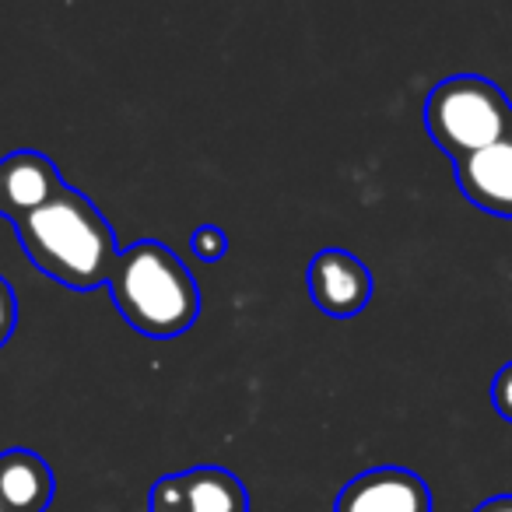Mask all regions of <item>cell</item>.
Instances as JSON below:
<instances>
[{
	"label": "cell",
	"mask_w": 512,
	"mask_h": 512,
	"mask_svg": "<svg viewBox=\"0 0 512 512\" xmlns=\"http://www.w3.org/2000/svg\"><path fill=\"white\" fill-rule=\"evenodd\" d=\"M15 232L32 264L74 292L109 285L123 253L99 207L71 186L18 221Z\"/></svg>",
	"instance_id": "obj_1"
},
{
	"label": "cell",
	"mask_w": 512,
	"mask_h": 512,
	"mask_svg": "<svg viewBox=\"0 0 512 512\" xmlns=\"http://www.w3.org/2000/svg\"><path fill=\"white\" fill-rule=\"evenodd\" d=\"M109 292L123 320L151 341H169L183 334L200 316L197 281L190 278L183 260L155 239L123 249Z\"/></svg>",
	"instance_id": "obj_2"
},
{
	"label": "cell",
	"mask_w": 512,
	"mask_h": 512,
	"mask_svg": "<svg viewBox=\"0 0 512 512\" xmlns=\"http://www.w3.org/2000/svg\"><path fill=\"white\" fill-rule=\"evenodd\" d=\"M425 127L432 141L460 162L509 137L512 106L495 81L456 74L432 88L425 102Z\"/></svg>",
	"instance_id": "obj_3"
},
{
	"label": "cell",
	"mask_w": 512,
	"mask_h": 512,
	"mask_svg": "<svg viewBox=\"0 0 512 512\" xmlns=\"http://www.w3.org/2000/svg\"><path fill=\"white\" fill-rule=\"evenodd\" d=\"M151 512H249L242 481L225 467H193L158 477L148 495Z\"/></svg>",
	"instance_id": "obj_4"
},
{
	"label": "cell",
	"mask_w": 512,
	"mask_h": 512,
	"mask_svg": "<svg viewBox=\"0 0 512 512\" xmlns=\"http://www.w3.org/2000/svg\"><path fill=\"white\" fill-rule=\"evenodd\" d=\"M309 295L334 320H351L372 299L369 267L348 249H320L309 264Z\"/></svg>",
	"instance_id": "obj_5"
},
{
	"label": "cell",
	"mask_w": 512,
	"mask_h": 512,
	"mask_svg": "<svg viewBox=\"0 0 512 512\" xmlns=\"http://www.w3.org/2000/svg\"><path fill=\"white\" fill-rule=\"evenodd\" d=\"M334 512H432V491L414 470L376 467L344 484Z\"/></svg>",
	"instance_id": "obj_6"
},
{
	"label": "cell",
	"mask_w": 512,
	"mask_h": 512,
	"mask_svg": "<svg viewBox=\"0 0 512 512\" xmlns=\"http://www.w3.org/2000/svg\"><path fill=\"white\" fill-rule=\"evenodd\" d=\"M64 186L57 162L39 151H15L0 158V214L15 225L50 204Z\"/></svg>",
	"instance_id": "obj_7"
},
{
	"label": "cell",
	"mask_w": 512,
	"mask_h": 512,
	"mask_svg": "<svg viewBox=\"0 0 512 512\" xmlns=\"http://www.w3.org/2000/svg\"><path fill=\"white\" fill-rule=\"evenodd\" d=\"M456 183L474 207L512 218V137L456 162Z\"/></svg>",
	"instance_id": "obj_8"
},
{
	"label": "cell",
	"mask_w": 512,
	"mask_h": 512,
	"mask_svg": "<svg viewBox=\"0 0 512 512\" xmlns=\"http://www.w3.org/2000/svg\"><path fill=\"white\" fill-rule=\"evenodd\" d=\"M53 470L32 449L0 453V509L4 512H46L53 502Z\"/></svg>",
	"instance_id": "obj_9"
},
{
	"label": "cell",
	"mask_w": 512,
	"mask_h": 512,
	"mask_svg": "<svg viewBox=\"0 0 512 512\" xmlns=\"http://www.w3.org/2000/svg\"><path fill=\"white\" fill-rule=\"evenodd\" d=\"M190 242H193V249H197L200 260H218V256H225V249H228V239L218 232V228H211V225L197 228Z\"/></svg>",
	"instance_id": "obj_10"
},
{
	"label": "cell",
	"mask_w": 512,
	"mask_h": 512,
	"mask_svg": "<svg viewBox=\"0 0 512 512\" xmlns=\"http://www.w3.org/2000/svg\"><path fill=\"white\" fill-rule=\"evenodd\" d=\"M491 404H495V411L512 425V362L498 369L495 383H491Z\"/></svg>",
	"instance_id": "obj_11"
},
{
	"label": "cell",
	"mask_w": 512,
	"mask_h": 512,
	"mask_svg": "<svg viewBox=\"0 0 512 512\" xmlns=\"http://www.w3.org/2000/svg\"><path fill=\"white\" fill-rule=\"evenodd\" d=\"M15 323H18V299H15V292H11L8 281L0 278V348L11 341Z\"/></svg>",
	"instance_id": "obj_12"
},
{
	"label": "cell",
	"mask_w": 512,
	"mask_h": 512,
	"mask_svg": "<svg viewBox=\"0 0 512 512\" xmlns=\"http://www.w3.org/2000/svg\"><path fill=\"white\" fill-rule=\"evenodd\" d=\"M474 512H512V495H498V498H488L481 502Z\"/></svg>",
	"instance_id": "obj_13"
},
{
	"label": "cell",
	"mask_w": 512,
	"mask_h": 512,
	"mask_svg": "<svg viewBox=\"0 0 512 512\" xmlns=\"http://www.w3.org/2000/svg\"><path fill=\"white\" fill-rule=\"evenodd\" d=\"M509 137H512V127H509Z\"/></svg>",
	"instance_id": "obj_14"
},
{
	"label": "cell",
	"mask_w": 512,
	"mask_h": 512,
	"mask_svg": "<svg viewBox=\"0 0 512 512\" xmlns=\"http://www.w3.org/2000/svg\"><path fill=\"white\" fill-rule=\"evenodd\" d=\"M0 512H4V509H0Z\"/></svg>",
	"instance_id": "obj_15"
}]
</instances>
